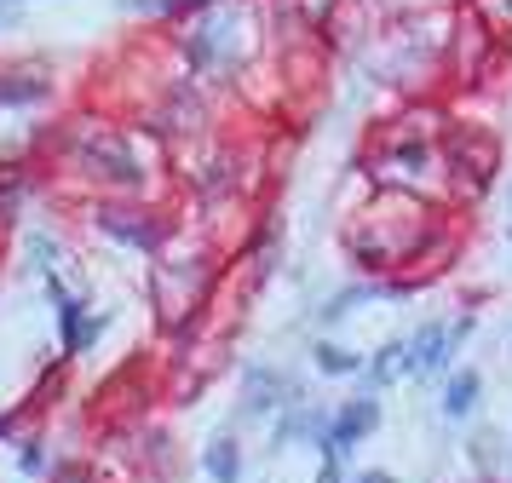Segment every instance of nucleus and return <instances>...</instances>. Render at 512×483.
I'll return each instance as SVG.
<instances>
[{
    "label": "nucleus",
    "instance_id": "12",
    "mask_svg": "<svg viewBox=\"0 0 512 483\" xmlns=\"http://www.w3.org/2000/svg\"><path fill=\"white\" fill-rule=\"evenodd\" d=\"M340 466H346V460L323 455V466H317V483H340Z\"/></svg>",
    "mask_w": 512,
    "mask_h": 483
},
{
    "label": "nucleus",
    "instance_id": "5",
    "mask_svg": "<svg viewBox=\"0 0 512 483\" xmlns=\"http://www.w3.org/2000/svg\"><path fill=\"white\" fill-rule=\"evenodd\" d=\"M466 460H472V472H484L489 483H507L512 478L507 432H501V426H472V437H466Z\"/></svg>",
    "mask_w": 512,
    "mask_h": 483
},
{
    "label": "nucleus",
    "instance_id": "13",
    "mask_svg": "<svg viewBox=\"0 0 512 483\" xmlns=\"http://www.w3.org/2000/svg\"><path fill=\"white\" fill-rule=\"evenodd\" d=\"M351 483H392V472H380V466H374V472H357Z\"/></svg>",
    "mask_w": 512,
    "mask_h": 483
},
{
    "label": "nucleus",
    "instance_id": "2",
    "mask_svg": "<svg viewBox=\"0 0 512 483\" xmlns=\"http://www.w3.org/2000/svg\"><path fill=\"white\" fill-rule=\"evenodd\" d=\"M443 167H449V202H484L489 184L501 179V138L489 127H472V121H449Z\"/></svg>",
    "mask_w": 512,
    "mask_h": 483
},
{
    "label": "nucleus",
    "instance_id": "18",
    "mask_svg": "<svg viewBox=\"0 0 512 483\" xmlns=\"http://www.w3.org/2000/svg\"><path fill=\"white\" fill-rule=\"evenodd\" d=\"M507 242H512V225H507Z\"/></svg>",
    "mask_w": 512,
    "mask_h": 483
},
{
    "label": "nucleus",
    "instance_id": "4",
    "mask_svg": "<svg viewBox=\"0 0 512 483\" xmlns=\"http://www.w3.org/2000/svg\"><path fill=\"white\" fill-rule=\"evenodd\" d=\"M363 380H369V391H392V386H403V380H415V351H409V334H397V340H386L380 351H369Z\"/></svg>",
    "mask_w": 512,
    "mask_h": 483
},
{
    "label": "nucleus",
    "instance_id": "7",
    "mask_svg": "<svg viewBox=\"0 0 512 483\" xmlns=\"http://www.w3.org/2000/svg\"><path fill=\"white\" fill-rule=\"evenodd\" d=\"M104 230L121 236V242H133V248H156L167 225L156 213H144V207H110V213H104Z\"/></svg>",
    "mask_w": 512,
    "mask_h": 483
},
{
    "label": "nucleus",
    "instance_id": "15",
    "mask_svg": "<svg viewBox=\"0 0 512 483\" xmlns=\"http://www.w3.org/2000/svg\"><path fill=\"white\" fill-rule=\"evenodd\" d=\"M0 18H18V0H0Z\"/></svg>",
    "mask_w": 512,
    "mask_h": 483
},
{
    "label": "nucleus",
    "instance_id": "6",
    "mask_svg": "<svg viewBox=\"0 0 512 483\" xmlns=\"http://www.w3.org/2000/svg\"><path fill=\"white\" fill-rule=\"evenodd\" d=\"M478 403H484V368H449L443 374V420H472L478 414Z\"/></svg>",
    "mask_w": 512,
    "mask_h": 483
},
{
    "label": "nucleus",
    "instance_id": "3",
    "mask_svg": "<svg viewBox=\"0 0 512 483\" xmlns=\"http://www.w3.org/2000/svg\"><path fill=\"white\" fill-rule=\"evenodd\" d=\"M374 426H380V397H374V391H363V397H351L340 414H328L317 449H323V455H334V460H346L357 443H369Z\"/></svg>",
    "mask_w": 512,
    "mask_h": 483
},
{
    "label": "nucleus",
    "instance_id": "10",
    "mask_svg": "<svg viewBox=\"0 0 512 483\" xmlns=\"http://www.w3.org/2000/svg\"><path fill=\"white\" fill-rule=\"evenodd\" d=\"M311 363L323 368V374H363V357L346 351L340 340H317V345H311Z\"/></svg>",
    "mask_w": 512,
    "mask_h": 483
},
{
    "label": "nucleus",
    "instance_id": "17",
    "mask_svg": "<svg viewBox=\"0 0 512 483\" xmlns=\"http://www.w3.org/2000/svg\"><path fill=\"white\" fill-rule=\"evenodd\" d=\"M133 6H156V0H133Z\"/></svg>",
    "mask_w": 512,
    "mask_h": 483
},
{
    "label": "nucleus",
    "instance_id": "11",
    "mask_svg": "<svg viewBox=\"0 0 512 483\" xmlns=\"http://www.w3.org/2000/svg\"><path fill=\"white\" fill-rule=\"evenodd\" d=\"M466 12L484 23L489 35H512V0H466Z\"/></svg>",
    "mask_w": 512,
    "mask_h": 483
},
{
    "label": "nucleus",
    "instance_id": "8",
    "mask_svg": "<svg viewBox=\"0 0 512 483\" xmlns=\"http://www.w3.org/2000/svg\"><path fill=\"white\" fill-rule=\"evenodd\" d=\"M277 391H288V380H282V374H271V368H254V374H248L242 414H265V409H277V403H288V397H277Z\"/></svg>",
    "mask_w": 512,
    "mask_h": 483
},
{
    "label": "nucleus",
    "instance_id": "16",
    "mask_svg": "<svg viewBox=\"0 0 512 483\" xmlns=\"http://www.w3.org/2000/svg\"><path fill=\"white\" fill-rule=\"evenodd\" d=\"M507 219H512V179H507Z\"/></svg>",
    "mask_w": 512,
    "mask_h": 483
},
{
    "label": "nucleus",
    "instance_id": "14",
    "mask_svg": "<svg viewBox=\"0 0 512 483\" xmlns=\"http://www.w3.org/2000/svg\"><path fill=\"white\" fill-rule=\"evenodd\" d=\"M185 6H208V0H167V12H185Z\"/></svg>",
    "mask_w": 512,
    "mask_h": 483
},
{
    "label": "nucleus",
    "instance_id": "9",
    "mask_svg": "<svg viewBox=\"0 0 512 483\" xmlns=\"http://www.w3.org/2000/svg\"><path fill=\"white\" fill-rule=\"evenodd\" d=\"M202 466H208L213 483H242V449H236V437H213Z\"/></svg>",
    "mask_w": 512,
    "mask_h": 483
},
{
    "label": "nucleus",
    "instance_id": "1",
    "mask_svg": "<svg viewBox=\"0 0 512 483\" xmlns=\"http://www.w3.org/2000/svg\"><path fill=\"white\" fill-rule=\"evenodd\" d=\"M449 219L432 196L420 190H392L380 184L374 202L346 225V253L363 265L369 276H386V271H415V259L426 253V242L438 236V225Z\"/></svg>",
    "mask_w": 512,
    "mask_h": 483
}]
</instances>
